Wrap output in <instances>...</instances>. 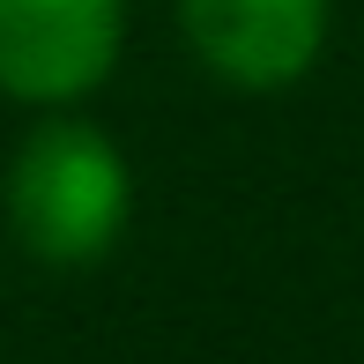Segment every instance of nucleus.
<instances>
[{
	"label": "nucleus",
	"instance_id": "obj_1",
	"mask_svg": "<svg viewBox=\"0 0 364 364\" xmlns=\"http://www.w3.org/2000/svg\"><path fill=\"white\" fill-rule=\"evenodd\" d=\"M8 216L15 238L53 268H82L97 260L127 223V164L97 127L53 119L23 141L8 171Z\"/></svg>",
	"mask_w": 364,
	"mask_h": 364
},
{
	"label": "nucleus",
	"instance_id": "obj_2",
	"mask_svg": "<svg viewBox=\"0 0 364 364\" xmlns=\"http://www.w3.org/2000/svg\"><path fill=\"white\" fill-rule=\"evenodd\" d=\"M119 0H0V90L30 105H68L119 60Z\"/></svg>",
	"mask_w": 364,
	"mask_h": 364
},
{
	"label": "nucleus",
	"instance_id": "obj_3",
	"mask_svg": "<svg viewBox=\"0 0 364 364\" xmlns=\"http://www.w3.org/2000/svg\"><path fill=\"white\" fill-rule=\"evenodd\" d=\"M193 53L238 90H283L320 60L327 0H178Z\"/></svg>",
	"mask_w": 364,
	"mask_h": 364
}]
</instances>
